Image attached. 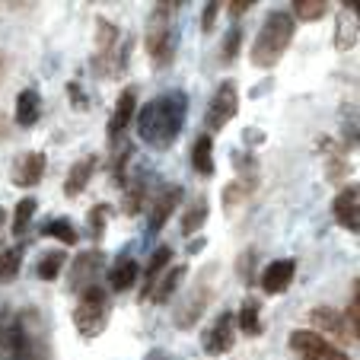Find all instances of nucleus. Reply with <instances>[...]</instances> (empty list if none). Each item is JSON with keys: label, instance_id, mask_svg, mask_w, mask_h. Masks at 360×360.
Listing matches in <instances>:
<instances>
[{"label": "nucleus", "instance_id": "obj_1", "mask_svg": "<svg viewBox=\"0 0 360 360\" xmlns=\"http://www.w3.org/2000/svg\"><path fill=\"white\" fill-rule=\"evenodd\" d=\"M185 115H188V96L182 89H166L134 112L137 137L153 150H169L182 134Z\"/></svg>", "mask_w": 360, "mask_h": 360}, {"label": "nucleus", "instance_id": "obj_2", "mask_svg": "<svg viewBox=\"0 0 360 360\" xmlns=\"http://www.w3.org/2000/svg\"><path fill=\"white\" fill-rule=\"evenodd\" d=\"M293 32H297V20L290 16V10H271L265 16V22H262L255 41H252V51H249L252 68L271 70L284 58L287 48H290Z\"/></svg>", "mask_w": 360, "mask_h": 360}, {"label": "nucleus", "instance_id": "obj_3", "mask_svg": "<svg viewBox=\"0 0 360 360\" xmlns=\"http://www.w3.org/2000/svg\"><path fill=\"white\" fill-rule=\"evenodd\" d=\"M176 10H179V4H157L153 16H150L147 41H143V45H147V55L157 70L169 68L172 58H176V41H179Z\"/></svg>", "mask_w": 360, "mask_h": 360}, {"label": "nucleus", "instance_id": "obj_4", "mask_svg": "<svg viewBox=\"0 0 360 360\" xmlns=\"http://www.w3.org/2000/svg\"><path fill=\"white\" fill-rule=\"evenodd\" d=\"M109 313H112V303H109V293L102 290L99 284L89 287V290L80 293L74 306V328L80 332V338H99L109 326Z\"/></svg>", "mask_w": 360, "mask_h": 360}, {"label": "nucleus", "instance_id": "obj_5", "mask_svg": "<svg viewBox=\"0 0 360 360\" xmlns=\"http://www.w3.org/2000/svg\"><path fill=\"white\" fill-rule=\"evenodd\" d=\"M96 58H93V70L99 77H109V74H118L122 61H118V26H112L109 20H99L96 22Z\"/></svg>", "mask_w": 360, "mask_h": 360}, {"label": "nucleus", "instance_id": "obj_6", "mask_svg": "<svg viewBox=\"0 0 360 360\" xmlns=\"http://www.w3.org/2000/svg\"><path fill=\"white\" fill-rule=\"evenodd\" d=\"M239 112V89H236V80H224L217 86V93L211 96V102H207V115H204V122H207V128L211 131H224L226 124L233 122V115Z\"/></svg>", "mask_w": 360, "mask_h": 360}, {"label": "nucleus", "instance_id": "obj_7", "mask_svg": "<svg viewBox=\"0 0 360 360\" xmlns=\"http://www.w3.org/2000/svg\"><path fill=\"white\" fill-rule=\"evenodd\" d=\"M102 268H105V255H102V249L80 252V255L74 259V265L68 268V287H70V293H77V297H80L83 290L96 287Z\"/></svg>", "mask_w": 360, "mask_h": 360}, {"label": "nucleus", "instance_id": "obj_8", "mask_svg": "<svg viewBox=\"0 0 360 360\" xmlns=\"http://www.w3.org/2000/svg\"><path fill=\"white\" fill-rule=\"evenodd\" d=\"M290 347L303 360H351L347 351H341V347L332 345L326 335H316V332H309V328L290 332Z\"/></svg>", "mask_w": 360, "mask_h": 360}, {"label": "nucleus", "instance_id": "obj_9", "mask_svg": "<svg viewBox=\"0 0 360 360\" xmlns=\"http://www.w3.org/2000/svg\"><path fill=\"white\" fill-rule=\"evenodd\" d=\"M45 153H39V150H29V153H22V157H16L13 169H10V182L20 185V188H35V185L41 182V176H45Z\"/></svg>", "mask_w": 360, "mask_h": 360}, {"label": "nucleus", "instance_id": "obj_10", "mask_svg": "<svg viewBox=\"0 0 360 360\" xmlns=\"http://www.w3.org/2000/svg\"><path fill=\"white\" fill-rule=\"evenodd\" d=\"M309 322H313V328L309 332L322 335V332H332L338 341H357V335L351 332V326L345 322V313H338V309H332V306H316L313 313H309Z\"/></svg>", "mask_w": 360, "mask_h": 360}, {"label": "nucleus", "instance_id": "obj_11", "mask_svg": "<svg viewBox=\"0 0 360 360\" xmlns=\"http://www.w3.org/2000/svg\"><path fill=\"white\" fill-rule=\"evenodd\" d=\"M233 341H236V322H233V313H220V319H214V326L204 335V351L211 357H220V354L233 351Z\"/></svg>", "mask_w": 360, "mask_h": 360}, {"label": "nucleus", "instance_id": "obj_12", "mask_svg": "<svg viewBox=\"0 0 360 360\" xmlns=\"http://www.w3.org/2000/svg\"><path fill=\"white\" fill-rule=\"evenodd\" d=\"M332 211H335V220H338L347 233H354V236H357V233H360V188H357V185H347V188L338 191V198H335V204H332Z\"/></svg>", "mask_w": 360, "mask_h": 360}, {"label": "nucleus", "instance_id": "obj_13", "mask_svg": "<svg viewBox=\"0 0 360 360\" xmlns=\"http://www.w3.org/2000/svg\"><path fill=\"white\" fill-rule=\"evenodd\" d=\"M32 357V338L22 328V322H13L0 332V360H29Z\"/></svg>", "mask_w": 360, "mask_h": 360}, {"label": "nucleus", "instance_id": "obj_14", "mask_svg": "<svg viewBox=\"0 0 360 360\" xmlns=\"http://www.w3.org/2000/svg\"><path fill=\"white\" fill-rule=\"evenodd\" d=\"M134 112H137V86H124L122 96H118V102H115V109H112L109 128H105V131H109V141L112 143L122 141V134H124V128L131 124Z\"/></svg>", "mask_w": 360, "mask_h": 360}, {"label": "nucleus", "instance_id": "obj_15", "mask_svg": "<svg viewBox=\"0 0 360 360\" xmlns=\"http://www.w3.org/2000/svg\"><path fill=\"white\" fill-rule=\"evenodd\" d=\"M293 274H297V262L293 259L271 262V265H265V271H262V290L271 293V297H278V293H284L287 287H290Z\"/></svg>", "mask_w": 360, "mask_h": 360}, {"label": "nucleus", "instance_id": "obj_16", "mask_svg": "<svg viewBox=\"0 0 360 360\" xmlns=\"http://www.w3.org/2000/svg\"><path fill=\"white\" fill-rule=\"evenodd\" d=\"M179 201H182V185H169V188H163L160 191V198H157V204H153V211H150V236H157L160 230L166 226V220L176 214V207H179Z\"/></svg>", "mask_w": 360, "mask_h": 360}, {"label": "nucleus", "instance_id": "obj_17", "mask_svg": "<svg viewBox=\"0 0 360 360\" xmlns=\"http://www.w3.org/2000/svg\"><path fill=\"white\" fill-rule=\"evenodd\" d=\"M93 169H96V157L93 153H86V157H80L74 166H70L68 179H64V195L68 198H77L83 188L89 185V179H93Z\"/></svg>", "mask_w": 360, "mask_h": 360}, {"label": "nucleus", "instance_id": "obj_18", "mask_svg": "<svg viewBox=\"0 0 360 360\" xmlns=\"http://www.w3.org/2000/svg\"><path fill=\"white\" fill-rule=\"evenodd\" d=\"M39 118H41V96H39V89L29 86L16 96V124L20 128H32Z\"/></svg>", "mask_w": 360, "mask_h": 360}, {"label": "nucleus", "instance_id": "obj_19", "mask_svg": "<svg viewBox=\"0 0 360 360\" xmlns=\"http://www.w3.org/2000/svg\"><path fill=\"white\" fill-rule=\"evenodd\" d=\"M172 262V249L169 245H160L153 255H150L147 262V271H143V287H141V300H147L150 293H153V287H157V278L163 274V268H169Z\"/></svg>", "mask_w": 360, "mask_h": 360}, {"label": "nucleus", "instance_id": "obj_20", "mask_svg": "<svg viewBox=\"0 0 360 360\" xmlns=\"http://www.w3.org/2000/svg\"><path fill=\"white\" fill-rule=\"evenodd\" d=\"M233 322H236V328L245 335V338H255V335H262V309L255 300H243V306H239V313L233 316Z\"/></svg>", "mask_w": 360, "mask_h": 360}, {"label": "nucleus", "instance_id": "obj_21", "mask_svg": "<svg viewBox=\"0 0 360 360\" xmlns=\"http://www.w3.org/2000/svg\"><path fill=\"white\" fill-rule=\"evenodd\" d=\"M191 166H195L198 176H214V141H211V134L195 137V147H191Z\"/></svg>", "mask_w": 360, "mask_h": 360}, {"label": "nucleus", "instance_id": "obj_22", "mask_svg": "<svg viewBox=\"0 0 360 360\" xmlns=\"http://www.w3.org/2000/svg\"><path fill=\"white\" fill-rule=\"evenodd\" d=\"M22 252H26V245H10V249L0 252V284L16 281V274L22 268Z\"/></svg>", "mask_w": 360, "mask_h": 360}, {"label": "nucleus", "instance_id": "obj_23", "mask_svg": "<svg viewBox=\"0 0 360 360\" xmlns=\"http://www.w3.org/2000/svg\"><path fill=\"white\" fill-rule=\"evenodd\" d=\"M134 281H137V262H134V259L118 262V265L109 271V287H112L115 293H122V290H128V287H134Z\"/></svg>", "mask_w": 360, "mask_h": 360}, {"label": "nucleus", "instance_id": "obj_24", "mask_svg": "<svg viewBox=\"0 0 360 360\" xmlns=\"http://www.w3.org/2000/svg\"><path fill=\"white\" fill-rule=\"evenodd\" d=\"M64 268H68V255H64V252H48V255L39 259L35 274H39V281H58Z\"/></svg>", "mask_w": 360, "mask_h": 360}, {"label": "nucleus", "instance_id": "obj_25", "mask_svg": "<svg viewBox=\"0 0 360 360\" xmlns=\"http://www.w3.org/2000/svg\"><path fill=\"white\" fill-rule=\"evenodd\" d=\"M41 236L61 239V243H68V245L80 243V233H77V226L70 224V220H64V217H55V220H48V224H41Z\"/></svg>", "mask_w": 360, "mask_h": 360}, {"label": "nucleus", "instance_id": "obj_26", "mask_svg": "<svg viewBox=\"0 0 360 360\" xmlns=\"http://www.w3.org/2000/svg\"><path fill=\"white\" fill-rule=\"evenodd\" d=\"M207 214H211L207 198H195V204H191L188 211H185V217H182V233H185V236H191V233L201 230L204 220H207Z\"/></svg>", "mask_w": 360, "mask_h": 360}, {"label": "nucleus", "instance_id": "obj_27", "mask_svg": "<svg viewBox=\"0 0 360 360\" xmlns=\"http://www.w3.org/2000/svg\"><path fill=\"white\" fill-rule=\"evenodd\" d=\"M182 278H185V265L169 268V274H166V278L160 281L157 287H153V300H157V303H169V297L179 290V284H182Z\"/></svg>", "mask_w": 360, "mask_h": 360}, {"label": "nucleus", "instance_id": "obj_28", "mask_svg": "<svg viewBox=\"0 0 360 360\" xmlns=\"http://www.w3.org/2000/svg\"><path fill=\"white\" fill-rule=\"evenodd\" d=\"M35 198H22L20 204L13 207V217H10V224H13V236H22V233L29 230V224H32V217H35Z\"/></svg>", "mask_w": 360, "mask_h": 360}, {"label": "nucleus", "instance_id": "obj_29", "mask_svg": "<svg viewBox=\"0 0 360 360\" xmlns=\"http://www.w3.org/2000/svg\"><path fill=\"white\" fill-rule=\"evenodd\" d=\"M143 198H147V185H143V179H134V182H131L128 188H124V204H122V211L128 214V217L141 214Z\"/></svg>", "mask_w": 360, "mask_h": 360}, {"label": "nucleus", "instance_id": "obj_30", "mask_svg": "<svg viewBox=\"0 0 360 360\" xmlns=\"http://www.w3.org/2000/svg\"><path fill=\"white\" fill-rule=\"evenodd\" d=\"M109 214H112L109 204H96L93 211H89L86 224H89V239H93V243H102V236H105V226H109Z\"/></svg>", "mask_w": 360, "mask_h": 360}, {"label": "nucleus", "instance_id": "obj_31", "mask_svg": "<svg viewBox=\"0 0 360 360\" xmlns=\"http://www.w3.org/2000/svg\"><path fill=\"white\" fill-rule=\"evenodd\" d=\"M328 13V4L326 0H297L290 10L293 20H322Z\"/></svg>", "mask_w": 360, "mask_h": 360}, {"label": "nucleus", "instance_id": "obj_32", "mask_svg": "<svg viewBox=\"0 0 360 360\" xmlns=\"http://www.w3.org/2000/svg\"><path fill=\"white\" fill-rule=\"evenodd\" d=\"M345 322L351 326V332L360 338V293H357V281L351 284V306H347V313H345Z\"/></svg>", "mask_w": 360, "mask_h": 360}, {"label": "nucleus", "instance_id": "obj_33", "mask_svg": "<svg viewBox=\"0 0 360 360\" xmlns=\"http://www.w3.org/2000/svg\"><path fill=\"white\" fill-rule=\"evenodd\" d=\"M239 39H243V29L233 26L230 32H226V45H224V61H233L239 51Z\"/></svg>", "mask_w": 360, "mask_h": 360}, {"label": "nucleus", "instance_id": "obj_34", "mask_svg": "<svg viewBox=\"0 0 360 360\" xmlns=\"http://www.w3.org/2000/svg\"><path fill=\"white\" fill-rule=\"evenodd\" d=\"M217 13H220V4H207V7H204V16H201V32H204V35H211V32H214Z\"/></svg>", "mask_w": 360, "mask_h": 360}, {"label": "nucleus", "instance_id": "obj_35", "mask_svg": "<svg viewBox=\"0 0 360 360\" xmlns=\"http://www.w3.org/2000/svg\"><path fill=\"white\" fill-rule=\"evenodd\" d=\"M249 7H252V0H233V4H230L233 16H243V13H245V10H249Z\"/></svg>", "mask_w": 360, "mask_h": 360}, {"label": "nucleus", "instance_id": "obj_36", "mask_svg": "<svg viewBox=\"0 0 360 360\" xmlns=\"http://www.w3.org/2000/svg\"><path fill=\"white\" fill-rule=\"evenodd\" d=\"M147 360H172V357H169L166 351H150V357H147Z\"/></svg>", "mask_w": 360, "mask_h": 360}, {"label": "nucleus", "instance_id": "obj_37", "mask_svg": "<svg viewBox=\"0 0 360 360\" xmlns=\"http://www.w3.org/2000/svg\"><path fill=\"white\" fill-rule=\"evenodd\" d=\"M204 249V239H195V243L188 245V252H201Z\"/></svg>", "mask_w": 360, "mask_h": 360}, {"label": "nucleus", "instance_id": "obj_38", "mask_svg": "<svg viewBox=\"0 0 360 360\" xmlns=\"http://www.w3.org/2000/svg\"><path fill=\"white\" fill-rule=\"evenodd\" d=\"M4 220H7V211H4V207H0V226H4Z\"/></svg>", "mask_w": 360, "mask_h": 360}]
</instances>
